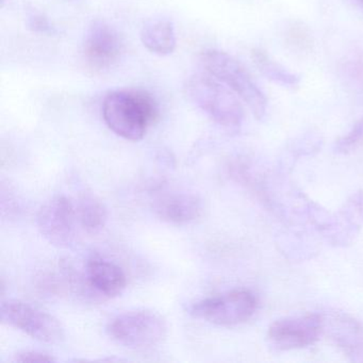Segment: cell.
Here are the masks:
<instances>
[{"label":"cell","mask_w":363,"mask_h":363,"mask_svg":"<svg viewBox=\"0 0 363 363\" xmlns=\"http://www.w3.org/2000/svg\"><path fill=\"white\" fill-rule=\"evenodd\" d=\"M158 116V104L146 91H112L104 99L106 124L110 130L127 141L143 139Z\"/></svg>","instance_id":"6da1fadb"},{"label":"cell","mask_w":363,"mask_h":363,"mask_svg":"<svg viewBox=\"0 0 363 363\" xmlns=\"http://www.w3.org/2000/svg\"><path fill=\"white\" fill-rule=\"evenodd\" d=\"M186 93L199 109L220 127L228 130L241 127L244 110L239 96L207 72L191 76Z\"/></svg>","instance_id":"7a4b0ae2"},{"label":"cell","mask_w":363,"mask_h":363,"mask_svg":"<svg viewBox=\"0 0 363 363\" xmlns=\"http://www.w3.org/2000/svg\"><path fill=\"white\" fill-rule=\"evenodd\" d=\"M201 62L205 72L228 86L250 108L257 120L267 114V99L247 69L230 55L220 50L203 52Z\"/></svg>","instance_id":"3957f363"},{"label":"cell","mask_w":363,"mask_h":363,"mask_svg":"<svg viewBox=\"0 0 363 363\" xmlns=\"http://www.w3.org/2000/svg\"><path fill=\"white\" fill-rule=\"evenodd\" d=\"M106 333L114 342L133 350H147L167 337L165 318L152 310L138 309L118 314L109 320Z\"/></svg>","instance_id":"277c9868"},{"label":"cell","mask_w":363,"mask_h":363,"mask_svg":"<svg viewBox=\"0 0 363 363\" xmlns=\"http://www.w3.org/2000/svg\"><path fill=\"white\" fill-rule=\"evenodd\" d=\"M256 296L247 290H233L197 301L189 307L190 315L218 326H237L256 312Z\"/></svg>","instance_id":"5b68a950"},{"label":"cell","mask_w":363,"mask_h":363,"mask_svg":"<svg viewBox=\"0 0 363 363\" xmlns=\"http://www.w3.org/2000/svg\"><path fill=\"white\" fill-rule=\"evenodd\" d=\"M0 320L29 337L48 344L60 343L65 339V328L52 314L18 299L3 301Z\"/></svg>","instance_id":"8992f818"},{"label":"cell","mask_w":363,"mask_h":363,"mask_svg":"<svg viewBox=\"0 0 363 363\" xmlns=\"http://www.w3.org/2000/svg\"><path fill=\"white\" fill-rule=\"evenodd\" d=\"M72 288L97 299L120 296L127 286V277L122 267L99 255L86 260L82 274L74 272Z\"/></svg>","instance_id":"52a82bcc"},{"label":"cell","mask_w":363,"mask_h":363,"mask_svg":"<svg viewBox=\"0 0 363 363\" xmlns=\"http://www.w3.org/2000/svg\"><path fill=\"white\" fill-rule=\"evenodd\" d=\"M76 207L65 195L48 199L37 214V226L42 237L59 248H69L76 239Z\"/></svg>","instance_id":"ba28073f"},{"label":"cell","mask_w":363,"mask_h":363,"mask_svg":"<svg viewBox=\"0 0 363 363\" xmlns=\"http://www.w3.org/2000/svg\"><path fill=\"white\" fill-rule=\"evenodd\" d=\"M323 330L324 318L322 315L306 314L276 320L269 327L267 337L275 350H297L315 343Z\"/></svg>","instance_id":"9c48e42d"},{"label":"cell","mask_w":363,"mask_h":363,"mask_svg":"<svg viewBox=\"0 0 363 363\" xmlns=\"http://www.w3.org/2000/svg\"><path fill=\"white\" fill-rule=\"evenodd\" d=\"M123 50L122 38L113 27L101 21L89 27L82 52L90 69L96 72L111 69L120 60Z\"/></svg>","instance_id":"30bf717a"},{"label":"cell","mask_w":363,"mask_h":363,"mask_svg":"<svg viewBox=\"0 0 363 363\" xmlns=\"http://www.w3.org/2000/svg\"><path fill=\"white\" fill-rule=\"evenodd\" d=\"M152 208L154 213L163 222L186 225L201 218L203 201L194 193L162 190L155 195Z\"/></svg>","instance_id":"8fae6325"},{"label":"cell","mask_w":363,"mask_h":363,"mask_svg":"<svg viewBox=\"0 0 363 363\" xmlns=\"http://www.w3.org/2000/svg\"><path fill=\"white\" fill-rule=\"evenodd\" d=\"M143 45L152 54L169 56L177 45L173 23L167 18H155L144 24L141 31Z\"/></svg>","instance_id":"7c38bea8"},{"label":"cell","mask_w":363,"mask_h":363,"mask_svg":"<svg viewBox=\"0 0 363 363\" xmlns=\"http://www.w3.org/2000/svg\"><path fill=\"white\" fill-rule=\"evenodd\" d=\"M75 207L78 222L86 233L97 235L104 230L108 222V210L96 195L91 192L82 193Z\"/></svg>","instance_id":"4fadbf2b"},{"label":"cell","mask_w":363,"mask_h":363,"mask_svg":"<svg viewBox=\"0 0 363 363\" xmlns=\"http://www.w3.org/2000/svg\"><path fill=\"white\" fill-rule=\"evenodd\" d=\"M252 57L257 69L271 82L286 88H295L301 82V77L298 75L282 67L262 48H255Z\"/></svg>","instance_id":"5bb4252c"},{"label":"cell","mask_w":363,"mask_h":363,"mask_svg":"<svg viewBox=\"0 0 363 363\" xmlns=\"http://www.w3.org/2000/svg\"><path fill=\"white\" fill-rule=\"evenodd\" d=\"M333 322L337 324V328L333 325L335 342L352 356L363 352V330L358 323L346 318H333Z\"/></svg>","instance_id":"9a60e30c"},{"label":"cell","mask_w":363,"mask_h":363,"mask_svg":"<svg viewBox=\"0 0 363 363\" xmlns=\"http://www.w3.org/2000/svg\"><path fill=\"white\" fill-rule=\"evenodd\" d=\"M363 142V118L356 123L350 129V133L340 138L333 146V150L337 154H347L354 148L358 147Z\"/></svg>","instance_id":"2e32d148"},{"label":"cell","mask_w":363,"mask_h":363,"mask_svg":"<svg viewBox=\"0 0 363 363\" xmlns=\"http://www.w3.org/2000/svg\"><path fill=\"white\" fill-rule=\"evenodd\" d=\"M56 359L46 352H38V350H26L16 354L14 362H31V363H52L56 362Z\"/></svg>","instance_id":"e0dca14e"},{"label":"cell","mask_w":363,"mask_h":363,"mask_svg":"<svg viewBox=\"0 0 363 363\" xmlns=\"http://www.w3.org/2000/svg\"><path fill=\"white\" fill-rule=\"evenodd\" d=\"M28 26L33 33H41V35H54L56 29L50 24L48 18L42 14H35L30 16L28 20Z\"/></svg>","instance_id":"ac0fdd59"},{"label":"cell","mask_w":363,"mask_h":363,"mask_svg":"<svg viewBox=\"0 0 363 363\" xmlns=\"http://www.w3.org/2000/svg\"><path fill=\"white\" fill-rule=\"evenodd\" d=\"M356 1L358 3V5L360 6V7L363 9V0H356Z\"/></svg>","instance_id":"d6986e66"}]
</instances>
